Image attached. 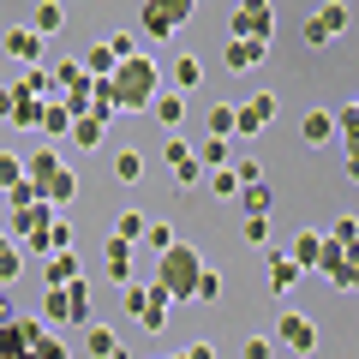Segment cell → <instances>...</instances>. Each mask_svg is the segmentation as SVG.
<instances>
[{"label":"cell","mask_w":359,"mask_h":359,"mask_svg":"<svg viewBox=\"0 0 359 359\" xmlns=\"http://www.w3.org/2000/svg\"><path fill=\"white\" fill-rule=\"evenodd\" d=\"M6 323H18V306H13V294H0V330Z\"/></svg>","instance_id":"obj_47"},{"label":"cell","mask_w":359,"mask_h":359,"mask_svg":"<svg viewBox=\"0 0 359 359\" xmlns=\"http://www.w3.org/2000/svg\"><path fill=\"white\" fill-rule=\"evenodd\" d=\"M294 282H299V269L287 264V252H276V245H269V287H276V294H287Z\"/></svg>","instance_id":"obj_20"},{"label":"cell","mask_w":359,"mask_h":359,"mask_svg":"<svg viewBox=\"0 0 359 359\" xmlns=\"http://www.w3.org/2000/svg\"><path fill=\"white\" fill-rule=\"evenodd\" d=\"M78 269H84V264H78V252H54L48 264H42V282H48V287H66V282H78Z\"/></svg>","instance_id":"obj_17"},{"label":"cell","mask_w":359,"mask_h":359,"mask_svg":"<svg viewBox=\"0 0 359 359\" xmlns=\"http://www.w3.org/2000/svg\"><path fill=\"white\" fill-rule=\"evenodd\" d=\"M60 294H66V306H72V323H90V287H84V276H78V282H66Z\"/></svg>","instance_id":"obj_28"},{"label":"cell","mask_w":359,"mask_h":359,"mask_svg":"<svg viewBox=\"0 0 359 359\" xmlns=\"http://www.w3.org/2000/svg\"><path fill=\"white\" fill-rule=\"evenodd\" d=\"M102 48L114 54V60H132V54H138V48H132V36H126V30H114V36H102Z\"/></svg>","instance_id":"obj_43"},{"label":"cell","mask_w":359,"mask_h":359,"mask_svg":"<svg viewBox=\"0 0 359 359\" xmlns=\"http://www.w3.org/2000/svg\"><path fill=\"white\" fill-rule=\"evenodd\" d=\"M240 359H276V341H269V335H245Z\"/></svg>","instance_id":"obj_40"},{"label":"cell","mask_w":359,"mask_h":359,"mask_svg":"<svg viewBox=\"0 0 359 359\" xmlns=\"http://www.w3.org/2000/svg\"><path fill=\"white\" fill-rule=\"evenodd\" d=\"M162 162L174 168L180 186H198V180H204V168H198V156H192V144H186V138H162Z\"/></svg>","instance_id":"obj_9"},{"label":"cell","mask_w":359,"mask_h":359,"mask_svg":"<svg viewBox=\"0 0 359 359\" xmlns=\"http://www.w3.org/2000/svg\"><path fill=\"white\" fill-rule=\"evenodd\" d=\"M186 18H192V0H144L138 6V25H144V36H174L180 25H186Z\"/></svg>","instance_id":"obj_5"},{"label":"cell","mask_w":359,"mask_h":359,"mask_svg":"<svg viewBox=\"0 0 359 359\" xmlns=\"http://www.w3.org/2000/svg\"><path fill=\"white\" fill-rule=\"evenodd\" d=\"M84 347L96 359H126V353H120V341H114V330H84Z\"/></svg>","instance_id":"obj_29"},{"label":"cell","mask_w":359,"mask_h":359,"mask_svg":"<svg viewBox=\"0 0 359 359\" xmlns=\"http://www.w3.org/2000/svg\"><path fill=\"white\" fill-rule=\"evenodd\" d=\"M18 90V84H13ZM36 114H42V102L30 96V90H18V102H13V126H36Z\"/></svg>","instance_id":"obj_34"},{"label":"cell","mask_w":359,"mask_h":359,"mask_svg":"<svg viewBox=\"0 0 359 359\" xmlns=\"http://www.w3.org/2000/svg\"><path fill=\"white\" fill-rule=\"evenodd\" d=\"M48 84H54V102H60L66 90H78V84H84V66H78V60H60V66L48 72Z\"/></svg>","instance_id":"obj_21"},{"label":"cell","mask_w":359,"mask_h":359,"mask_svg":"<svg viewBox=\"0 0 359 359\" xmlns=\"http://www.w3.org/2000/svg\"><path fill=\"white\" fill-rule=\"evenodd\" d=\"M60 25H66V6H36V25H30V30H36V36L48 42V36H54Z\"/></svg>","instance_id":"obj_36"},{"label":"cell","mask_w":359,"mask_h":359,"mask_svg":"<svg viewBox=\"0 0 359 359\" xmlns=\"http://www.w3.org/2000/svg\"><path fill=\"white\" fill-rule=\"evenodd\" d=\"M222 60H228V72H252V66H264V60H269V48H264V42H233V36H228Z\"/></svg>","instance_id":"obj_13"},{"label":"cell","mask_w":359,"mask_h":359,"mask_svg":"<svg viewBox=\"0 0 359 359\" xmlns=\"http://www.w3.org/2000/svg\"><path fill=\"white\" fill-rule=\"evenodd\" d=\"M276 114H282V96H276V90L245 96V102L233 108V138H257V132H269V126H276Z\"/></svg>","instance_id":"obj_4"},{"label":"cell","mask_w":359,"mask_h":359,"mask_svg":"<svg viewBox=\"0 0 359 359\" xmlns=\"http://www.w3.org/2000/svg\"><path fill=\"white\" fill-rule=\"evenodd\" d=\"M18 252H36V257H54V252H72V222H66V216H54L48 228H42L36 240H25V245H18Z\"/></svg>","instance_id":"obj_10"},{"label":"cell","mask_w":359,"mask_h":359,"mask_svg":"<svg viewBox=\"0 0 359 359\" xmlns=\"http://www.w3.org/2000/svg\"><path fill=\"white\" fill-rule=\"evenodd\" d=\"M180 359H216V347H210V341H192V347H186Z\"/></svg>","instance_id":"obj_48"},{"label":"cell","mask_w":359,"mask_h":359,"mask_svg":"<svg viewBox=\"0 0 359 359\" xmlns=\"http://www.w3.org/2000/svg\"><path fill=\"white\" fill-rule=\"evenodd\" d=\"M144 306H150V282H126L120 287V311H126V318H144Z\"/></svg>","instance_id":"obj_25"},{"label":"cell","mask_w":359,"mask_h":359,"mask_svg":"<svg viewBox=\"0 0 359 359\" xmlns=\"http://www.w3.org/2000/svg\"><path fill=\"white\" fill-rule=\"evenodd\" d=\"M6 198H13V210H30V204H42V198H36V186H30V180H18V186H13V192H6Z\"/></svg>","instance_id":"obj_44"},{"label":"cell","mask_w":359,"mask_h":359,"mask_svg":"<svg viewBox=\"0 0 359 359\" xmlns=\"http://www.w3.org/2000/svg\"><path fill=\"white\" fill-rule=\"evenodd\" d=\"M228 36L233 42H264V48H269V36H276V6H269V0H245V6H233V13H228Z\"/></svg>","instance_id":"obj_3"},{"label":"cell","mask_w":359,"mask_h":359,"mask_svg":"<svg viewBox=\"0 0 359 359\" xmlns=\"http://www.w3.org/2000/svg\"><path fill=\"white\" fill-rule=\"evenodd\" d=\"M353 18H359L353 6H347V0H335V6H323V13L306 18V42H311V48H323V42H335V30H347Z\"/></svg>","instance_id":"obj_7"},{"label":"cell","mask_w":359,"mask_h":359,"mask_svg":"<svg viewBox=\"0 0 359 359\" xmlns=\"http://www.w3.org/2000/svg\"><path fill=\"white\" fill-rule=\"evenodd\" d=\"M108 90H114V108H120V114H126V108L138 114V108H150V102H156V90H162V72H156L150 54H132V60H120V66H114Z\"/></svg>","instance_id":"obj_1"},{"label":"cell","mask_w":359,"mask_h":359,"mask_svg":"<svg viewBox=\"0 0 359 359\" xmlns=\"http://www.w3.org/2000/svg\"><path fill=\"white\" fill-rule=\"evenodd\" d=\"M210 192H216V198H240V186H233V174L222 168V174H210Z\"/></svg>","instance_id":"obj_45"},{"label":"cell","mask_w":359,"mask_h":359,"mask_svg":"<svg viewBox=\"0 0 359 359\" xmlns=\"http://www.w3.org/2000/svg\"><path fill=\"white\" fill-rule=\"evenodd\" d=\"M245 245H269V216H245Z\"/></svg>","instance_id":"obj_41"},{"label":"cell","mask_w":359,"mask_h":359,"mask_svg":"<svg viewBox=\"0 0 359 359\" xmlns=\"http://www.w3.org/2000/svg\"><path fill=\"white\" fill-rule=\"evenodd\" d=\"M18 276H25V252H18V245L6 240V245H0V287H13Z\"/></svg>","instance_id":"obj_27"},{"label":"cell","mask_w":359,"mask_h":359,"mask_svg":"<svg viewBox=\"0 0 359 359\" xmlns=\"http://www.w3.org/2000/svg\"><path fill=\"white\" fill-rule=\"evenodd\" d=\"M138 240H144V245H156V252H168V245H174V222H144Z\"/></svg>","instance_id":"obj_37"},{"label":"cell","mask_w":359,"mask_h":359,"mask_svg":"<svg viewBox=\"0 0 359 359\" xmlns=\"http://www.w3.org/2000/svg\"><path fill=\"white\" fill-rule=\"evenodd\" d=\"M48 323H72V306H66L60 287H48V294H42V330H48Z\"/></svg>","instance_id":"obj_26"},{"label":"cell","mask_w":359,"mask_h":359,"mask_svg":"<svg viewBox=\"0 0 359 359\" xmlns=\"http://www.w3.org/2000/svg\"><path fill=\"white\" fill-rule=\"evenodd\" d=\"M114 180L138 186V180H144V156H138V150H120V156H114Z\"/></svg>","instance_id":"obj_32"},{"label":"cell","mask_w":359,"mask_h":359,"mask_svg":"<svg viewBox=\"0 0 359 359\" xmlns=\"http://www.w3.org/2000/svg\"><path fill=\"white\" fill-rule=\"evenodd\" d=\"M48 222H54V210H48V204H30V210H13V233H18V245H25V240H36V233L48 228Z\"/></svg>","instance_id":"obj_15"},{"label":"cell","mask_w":359,"mask_h":359,"mask_svg":"<svg viewBox=\"0 0 359 359\" xmlns=\"http://www.w3.org/2000/svg\"><path fill=\"white\" fill-rule=\"evenodd\" d=\"M18 180H25V156H6V150H0V186L13 192Z\"/></svg>","instance_id":"obj_38"},{"label":"cell","mask_w":359,"mask_h":359,"mask_svg":"<svg viewBox=\"0 0 359 359\" xmlns=\"http://www.w3.org/2000/svg\"><path fill=\"white\" fill-rule=\"evenodd\" d=\"M0 245H6V228H0Z\"/></svg>","instance_id":"obj_49"},{"label":"cell","mask_w":359,"mask_h":359,"mask_svg":"<svg viewBox=\"0 0 359 359\" xmlns=\"http://www.w3.org/2000/svg\"><path fill=\"white\" fill-rule=\"evenodd\" d=\"M13 102H18V90H13V84H0V120H13Z\"/></svg>","instance_id":"obj_46"},{"label":"cell","mask_w":359,"mask_h":359,"mask_svg":"<svg viewBox=\"0 0 359 359\" xmlns=\"http://www.w3.org/2000/svg\"><path fill=\"white\" fill-rule=\"evenodd\" d=\"M36 198H42V204L54 210V216H60V210H66V204H72V198H78V180H72V174H66V168H60V174H48V180H42V186H36Z\"/></svg>","instance_id":"obj_11"},{"label":"cell","mask_w":359,"mask_h":359,"mask_svg":"<svg viewBox=\"0 0 359 359\" xmlns=\"http://www.w3.org/2000/svg\"><path fill=\"white\" fill-rule=\"evenodd\" d=\"M144 222H150V216H138V210H126V216H114V240H120V245H138Z\"/></svg>","instance_id":"obj_33"},{"label":"cell","mask_w":359,"mask_h":359,"mask_svg":"<svg viewBox=\"0 0 359 359\" xmlns=\"http://www.w3.org/2000/svg\"><path fill=\"white\" fill-rule=\"evenodd\" d=\"M240 204H245V216H269V210H276V192H269V186H245Z\"/></svg>","instance_id":"obj_30"},{"label":"cell","mask_w":359,"mask_h":359,"mask_svg":"<svg viewBox=\"0 0 359 359\" xmlns=\"http://www.w3.org/2000/svg\"><path fill=\"white\" fill-rule=\"evenodd\" d=\"M299 138H306V144H330L335 138V114H330V108H311L306 126H299Z\"/></svg>","instance_id":"obj_19"},{"label":"cell","mask_w":359,"mask_h":359,"mask_svg":"<svg viewBox=\"0 0 359 359\" xmlns=\"http://www.w3.org/2000/svg\"><path fill=\"white\" fill-rule=\"evenodd\" d=\"M228 174H233V186H240V192H245V186H264V168H257V162H233Z\"/></svg>","instance_id":"obj_39"},{"label":"cell","mask_w":359,"mask_h":359,"mask_svg":"<svg viewBox=\"0 0 359 359\" xmlns=\"http://www.w3.org/2000/svg\"><path fill=\"white\" fill-rule=\"evenodd\" d=\"M210 138H233V108H210Z\"/></svg>","instance_id":"obj_42"},{"label":"cell","mask_w":359,"mask_h":359,"mask_svg":"<svg viewBox=\"0 0 359 359\" xmlns=\"http://www.w3.org/2000/svg\"><path fill=\"white\" fill-rule=\"evenodd\" d=\"M198 276H204V257H198V245L192 240H174L162 252V264H156V294L162 299H192V287H198Z\"/></svg>","instance_id":"obj_2"},{"label":"cell","mask_w":359,"mask_h":359,"mask_svg":"<svg viewBox=\"0 0 359 359\" xmlns=\"http://www.w3.org/2000/svg\"><path fill=\"white\" fill-rule=\"evenodd\" d=\"M42 48H48V42H42L36 30H30V25H18V30H6V54H13V60H25V66H36V60H42Z\"/></svg>","instance_id":"obj_12"},{"label":"cell","mask_w":359,"mask_h":359,"mask_svg":"<svg viewBox=\"0 0 359 359\" xmlns=\"http://www.w3.org/2000/svg\"><path fill=\"white\" fill-rule=\"evenodd\" d=\"M276 341L294 347V353H318V323L306 311H287V318H276Z\"/></svg>","instance_id":"obj_8"},{"label":"cell","mask_w":359,"mask_h":359,"mask_svg":"<svg viewBox=\"0 0 359 359\" xmlns=\"http://www.w3.org/2000/svg\"><path fill=\"white\" fill-rule=\"evenodd\" d=\"M150 114H156V126H168V132H174L180 120H186V96L162 84V90H156V102H150Z\"/></svg>","instance_id":"obj_14"},{"label":"cell","mask_w":359,"mask_h":359,"mask_svg":"<svg viewBox=\"0 0 359 359\" xmlns=\"http://www.w3.org/2000/svg\"><path fill=\"white\" fill-rule=\"evenodd\" d=\"M108 282H114V287H126L132 282V245H120V240H108Z\"/></svg>","instance_id":"obj_18"},{"label":"cell","mask_w":359,"mask_h":359,"mask_svg":"<svg viewBox=\"0 0 359 359\" xmlns=\"http://www.w3.org/2000/svg\"><path fill=\"white\" fill-rule=\"evenodd\" d=\"M318 245H323V233H318V228H306L294 245H287V264H294L299 276H306V269H318Z\"/></svg>","instance_id":"obj_16"},{"label":"cell","mask_w":359,"mask_h":359,"mask_svg":"<svg viewBox=\"0 0 359 359\" xmlns=\"http://www.w3.org/2000/svg\"><path fill=\"white\" fill-rule=\"evenodd\" d=\"M192 299H204V306H216V299H222V269H210V264H204V276H198Z\"/></svg>","instance_id":"obj_35"},{"label":"cell","mask_w":359,"mask_h":359,"mask_svg":"<svg viewBox=\"0 0 359 359\" xmlns=\"http://www.w3.org/2000/svg\"><path fill=\"white\" fill-rule=\"evenodd\" d=\"M168 306H174V299H162V294L150 287V306H144V318H138V323H144L150 335H156V330H168Z\"/></svg>","instance_id":"obj_31"},{"label":"cell","mask_w":359,"mask_h":359,"mask_svg":"<svg viewBox=\"0 0 359 359\" xmlns=\"http://www.w3.org/2000/svg\"><path fill=\"white\" fill-rule=\"evenodd\" d=\"M198 78H204V60H198V54H180V66H174V84H168V90H180V96H186V90H192Z\"/></svg>","instance_id":"obj_23"},{"label":"cell","mask_w":359,"mask_h":359,"mask_svg":"<svg viewBox=\"0 0 359 359\" xmlns=\"http://www.w3.org/2000/svg\"><path fill=\"white\" fill-rule=\"evenodd\" d=\"M318 276H330V287H353L359 282V264H353V252H347V245H335L330 233H323V245H318Z\"/></svg>","instance_id":"obj_6"},{"label":"cell","mask_w":359,"mask_h":359,"mask_svg":"<svg viewBox=\"0 0 359 359\" xmlns=\"http://www.w3.org/2000/svg\"><path fill=\"white\" fill-rule=\"evenodd\" d=\"M66 138H72V144H84V150H96V144H102V120H96V114H78Z\"/></svg>","instance_id":"obj_24"},{"label":"cell","mask_w":359,"mask_h":359,"mask_svg":"<svg viewBox=\"0 0 359 359\" xmlns=\"http://www.w3.org/2000/svg\"><path fill=\"white\" fill-rule=\"evenodd\" d=\"M36 126L48 132V138H66V132H72V114H66L60 102H42V114H36Z\"/></svg>","instance_id":"obj_22"}]
</instances>
